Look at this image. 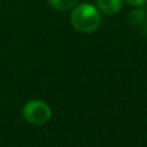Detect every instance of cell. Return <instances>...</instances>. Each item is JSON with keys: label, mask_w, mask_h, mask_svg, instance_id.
Returning a JSON list of instances; mask_svg holds the SVG:
<instances>
[{"label": "cell", "mask_w": 147, "mask_h": 147, "mask_svg": "<svg viewBox=\"0 0 147 147\" xmlns=\"http://www.w3.org/2000/svg\"><path fill=\"white\" fill-rule=\"evenodd\" d=\"M77 2L78 0H48V3L51 5V7L61 11H65L74 8L77 5Z\"/></svg>", "instance_id": "5"}, {"label": "cell", "mask_w": 147, "mask_h": 147, "mask_svg": "<svg viewBox=\"0 0 147 147\" xmlns=\"http://www.w3.org/2000/svg\"><path fill=\"white\" fill-rule=\"evenodd\" d=\"M22 114L26 122L34 125H41L49 121L52 110L46 102L41 100H31L25 103Z\"/></svg>", "instance_id": "2"}, {"label": "cell", "mask_w": 147, "mask_h": 147, "mask_svg": "<svg viewBox=\"0 0 147 147\" xmlns=\"http://www.w3.org/2000/svg\"><path fill=\"white\" fill-rule=\"evenodd\" d=\"M98 8L106 14H116L123 6V0H96Z\"/></svg>", "instance_id": "3"}, {"label": "cell", "mask_w": 147, "mask_h": 147, "mask_svg": "<svg viewBox=\"0 0 147 147\" xmlns=\"http://www.w3.org/2000/svg\"><path fill=\"white\" fill-rule=\"evenodd\" d=\"M146 16H147V14L144 9H141L140 7H136L134 9H132L129 13L127 21L132 25H140L146 21Z\"/></svg>", "instance_id": "4"}, {"label": "cell", "mask_w": 147, "mask_h": 147, "mask_svg": "<svg viewBox=\"0 0 147 147\" xmlns=\"http://www.w3.org/2000/svg\"><path fill=\"white\" fill-rule=\"evenodd\" d=\"M101 22L98 9L91 3H80L75 6L71 13V23L74 28L80 32L90 33L95 31Z\"/></svg>", "instance_id": "1"}, {"label": "cell", "mask_w": 147, "mask_h": 147, "mask_svg": "<svg viewBox=\"0 0 147 147\" xmlns=\"http://www.w3.org/2000/svg\"><path fill=\"white\" fill-rule=\"evenodd\" d=\"M125 1L127 5H130L132 7H141L146 2V0H125Z\"/></svg>", "instance_id": "6"}]
</instances>
